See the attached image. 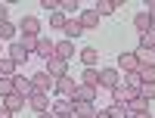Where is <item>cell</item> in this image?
Here are the masks:
<instances>
[{
	"instance_id": "obj_1",
	"label": "cell",
	"mask_w": 155,
	"mask_h": 118,
	"mask_svg": "<svg viewBox=\"0 0 155 118\" xmlns=\"http://www.w3.org/2000/svg\"><path fill=\"white\" fill-rule=\"evenodd\" d=\"M74 90H78V81H74L71 75L56 78V84H53V93L56 96H65V99H74Z\"/></svg>"
},
{
	"instance_id": "obj_2",
	"label": "cell",
	"mask_w": 155,
	"mask_h": 118,
	"mask_svg": "<svg viewBox=\"0 0 155 118\" xmlns=\"http://www.w3.org/2000/svg\"><path fill=\"white\" fill-rule=\"evenodd\" d=\"M44 72H47L50 78H65V75H68V62H65V59H59V56H50Z\"/></svg>"
},
{
	"instance_id": "obj_3",
	"label": "cell",
	"mask_w": 155,
	"mask_h": 118,
	"mask_svg": "<svg viewBox=\"0 0 155 118\" xmlns=\"http://www.w3.org/2000/svg\"><path fill=\"white\" fill-rule=\"evenodd\" d=\"M118 84H121V72L118 69H99V87L115 90Z\"/></svg>"
},
{
	"instance_id": "obj_4",
	"label": "cell",
	"mask_w": 155,
	"mask_h": 118,
	"mask_svg": "<svg viewBox=\"0 0 155 118\" xmlns=\"http://www.w3.org/2000/svg\"><path fill=\"white\" fill-rule=\"evenodd\" d=\"M118 72H124V75H137V72H140V59H137V53H121V56H118Z\"/></svg>"
},
{
	"instance_id": "obj_5",
	"label": "cell",
	"mask_w": 155,
	"mask_h": 118,
	"mask_svg": "<svg viewBox=\"0 0 155 118\" xmlns=\"http://www.w3.org/2000/svg\"><path fill=\"white\" fill-rule=\"evenodd\" d=\"M31 84H34L37 93H50V90H53V84H56V78H50L47 72H34V75H31Z\"/></svg>"
},
{
	"instance_id": "obj_6",
	"label": "cell",
	"mask_w": 155,
	"mask_h": 118,
	"mask_svg": "<svg viewBox=\"0 0 155 118\" xmlns=\"http://www.w3.org/2000/svg\"><path fill=\"white\" fill-rule=\"evenodd\" d=\"M134 96H140V90H134V87H127L124 81H121L118 87L112 90V103H124V106H127V103H130Z\"/></svg>"
},
{
	"instance_id": "obj_7",
	"label": "cell",
	"mask_w": 155,
	"mask_h": 118,
	"mask_svg": "<svg viewBox=\"0 0 155 118\" xmlns=\"http://www.w3.org/2000/svg\"><path fill=\"white\" fill-rule=\"evenodd\" d=\"M19 31L22 34H31V37H41V19H37V16H22Z\"/></svg>"
},
{
	"instance_id": "obj_8",
	"label": "cell",
	"mask_w": 155,
	"mask_h": 118,
	"mask_svg": "<svg viewBox=\"0 0 155 118\" xmlns=\"http://www.w3.org/2000/svg\"><path fill=\"white\" fill-rule=\"evenodd\" d=\"M28 106H31L37 115H41V112H50V93H37V90H34V93L28 96Z\"/></svg>"
},
{
	"instance_id": "obj_9",
	"label": "cell",
	"mask_w": 155,
	"mask_h": 118,
	"mask_svg": "<svg viewBox=\"0 0 155 118\" xmlns=\"http://www.w3.org/2000/svg\"><path fill=\"white\" fill-rule=\"evenodd\" d=\"M134 28L140 31V34H146V31H155V22H152V16L143 9V12H137L134 16Z\"/></svg>"
},
{
	"instance_id": "obj_10",
	"label": "cell",
	"mask_w": 155,
	"mask_h": 118,
	"mask_svg": "<svg viewBox=\"0 0 155 118\" xmlns=\"http://www.w3.org/2000/svg\"><path fill=\"white\" fill-rule=\"evenodd\" d=\"M6 56H9L12 62H16V65H25V62H28V56H31V53H28V50H25V47H22V44L16 41V44H9Z\"/></svg>"
},
{
	"instance_id": "obj_11",
	"label": "cell",
	"mask_w": 155,
	"mask_h": 118,
	"mask_svg": "<svg viewBox=\"0 0 155 118\" xmlns=\"http://www.w3.org/2000/svg\"><path fill=\"white\" fill-rule=\"evenodd\" d=\"M50 112H53V115H74V99L59 96L56 103H50Z\"/></svg>"
},
{
	"instance_id": "obj_12",
	"label": "cell",
	"mask_w": 155,
	"mask_h": 118,
	"mask_svg": "<svg viewBox=\"0 0 155 118\" xmlns=\"http://www.w3.org/2000/svg\"><path fill=\"white\" fill-rule=\"evenodd\" d=\"M34 53L37 56H44V59H50V56H56V44L53 41H50V37H37V50H34Z\"/></svg>"
},
{
	"instance_id": "obj_13",
	"label": "cell",
	"mask_w": 155,
	"mask_h": 118,
	"mask_svg": "<svg viewBox=\"0 0 155 118\" xmlns=\"http://www.w3.org/2000/svg\"><path fill=\"white\" fill-rule=\"evenodd\" d=\"M78 22H81V28L87 31V28H96L99 25V16H96V9H81L78 12Z\"/></svg>"
},
{
	"instance_id": "obj_14",
	"label": "cell",
	"mask_w": 155,
	"mask_h": 118,
	"mask_svg": "<svg viewBox=\"0 0 155 118\" xmlns=\"http://www.w3.org/2000/svg\"><path fill=\"white\" fill-rule=\"evenodd\" d=\"M96 93H99L96 87H84V84H78V90H74V103H96Z\"/></svg>"
},
{
	"instance_id": "obj_15",
	"label": "cell",
	"mask_w": 155,
	"mask_h": 118,
	"mask_svg": "<svg viewBox=\"0 0 155 118\" xmlns=\"http://www.w3.org/2000/svg\"><path fill=\"white\" fill-rule=\"evenodd\" d=\"M0 103H3V106H6L12 115H16V112H22L25 106H28V99H25V96H19V93H9L6 99H0Z\"/></svg>"
},
{
	"instance_id": "obj_16",
	"label": "cell",
	"mask_w": 155,
	"mask_h": 118,
	"mask_svg": "<svg viewBox=\"0 0 155 118\" xmlns=\"http://www.w3.org/2000/svg\"><path fill=\"white\" fill-rule=\"evenodd\" d=\"M78 56H81L84 69H96V62H99V53H96V47H84Z\"/></svg>"
},
{
	"instance_id": "obj_17",
	"label": "cell",
	"mask_w": 155,
	"mask_h": 118,
	"mask_svg": "<svg viewBox=\"0 0 155 118\" xmlns=\"http://www.w3.org/2000/svg\"><path fill=\"white\" fill-rule=\"evenodd\" d=\"M78 84H84V87H96V90H99V69H84Z\"/></svg>"
},
{
	"instance_id": "obj_18",
	"label": "cell",
	"mask_w": 155,
	"mask_h": 118,
	"mask_svg": "<svg viewBox=\"0 0 155 118\" xmlns=\"http://www.w3.org/2000/svg\"><path fill=\"white\" fill-rule=\"evenodd\" d=\"M16 93H19V96H25V99H28V96L34 93L31 78H22V75H16Z\"/></svg>"
},
{
	"instance_id": "obj_19",
	"label": "cell",
	"mask_w": 155,
	"mask_h": 118,
	"mask_svg": "<svg viewBox=\"0 0 155 118\" xmlns=\"http://www.w3.org/2000/svg\"><path fill=\"white\" fill-rule=\"evenodd\" d=\"M74 118H96V103H74Z\"/></svg>"
},
{
	"instance_id": "obj_20",
	"label": "cell",
	"mask_w": 155,
	"mask_h": 118,
	"mask_svg": "<svg viewBox=\"0 0 155 118\" xmlns=\"http://www.w3.org/2000/svg\"><path fill=\"white\" fill-rule=\"evenodd\" d=\"M62 31H65V41H78V37L84 34V28H81V22H78V19H68Z\"/></svg>"
},
{
	"instance_id": "obj_21",
	"label": "cell",
	"mask_w": 155,
	"mask_h": 118,
	"mask_svg": "<svg viewBox=\"0 0 155 118\" xmlns=\"http://www.w3.org/2000/svg\"><path fill=\"white\" fill-rule=\"evenodd\" d=\"M118 3H121V0H99V3H96L93 9H96V16L102 19V16H112V12L118 9Z\"/></svg>"
},
{
	"instance_id": "obj_22",
	"label": "cell",
	"mask_w": 155,
	"mask_h": 118,
	"mask_svg": "<svg viewBox=\"0 0 155 118\" xmlns=\"http://www.w3.org/2000/svg\"><path fill=\"white\" fill-rule=\"evenodd\" d=\"M56 56L68 62V59L74 56V41H59V44H56Z\"/></svg>"
},
{
	"instance_id": "obj_23",
	"label": "cell",
	"mask_w": 155,
	"mask_h": 118,
	"mask_svg": "<svg viewBox=\"0 0 155 118\" xmlns=\"http://www.w3.org/2000/svg\"><path fill=\"white\" fill-rule=\"evenodd\" d=\"M9 93H16V75H12V78L0 75V99H6Z\"/></svg>"
},
{
	"instance_id": "obj_24",
	"label": "cell",
	"mask_w": 155,
	"mask_h": 118,
	"mask_svg": "<svg viewBox=\"0 0 155 118\" xmlns=\"http://www.w3.org/2000/svg\"><path fill=\"white\" fill-rule=\"evenodd\" d=\"M16 69H19V65L12 62V59H9L6 53L0 56V75H3V78H12V75H16Z\"/></svg>"
},
{
	"instance_id": "obj_25",
	"label": "cell",
	"mask_w": 155,
	"mask_h": 118,
	"mask_svg": "<svg viewBox=\"0 0 155 118\" xmlns=\"http://www.w3.org/2000/svg\"><path fill=\"white\" fill-rule=\"evenodd\" d=\"M127 112H130V115H140V112H149V103H146L143 96H134L130 103H127Z\"/></svg>"
},
{
	"instance_id": "obj_26",
	"label": "cell",
	"mask_w": 155,
	"mask_h": 118,
	"mask_svg": "<svg viewBox=\"0 0 155 118\" xmlns=\"http://www.w3.org/2000/svg\"><path fill=\"white\" fill-rule=\"evenodd\" d=\"M137 53V59H140V65H149V69H155V50H134Z\"/></svg>"
},
{
	"instance_id": "obj_27",
	"label": "cell",
	"mask_w": 155,
	"mask_h": 118,
	"mask_svg": "<svg viewBox=\"0 0 155 118\" xmlns=\"http://www.w3.org/2000/svg\"><path fill=\"white\" fill-rule=\"evenodd\" d=\"M59 12H65V19H74V12H81V9H78V0H62Z\"/></svg>"
},
{
	"instance_id": "obj_28",
	"label": "cell",
	"mask_w": 155,
	"mask_h": 118,
	"mask_svg": "<svg viewBox=\"0 0 155 118\" xmlns=\"http://www.w3.org/2000/svg\"><path fill=\"white\" fill-rule=\"evenodd\" d=\"M109 115H112V118H130V112H127L124 103H112V106H109Z\"/></svg>"
},
{
	"instance_id": "obj_29",
	"label": "cell",
	"mask_w": 155,
	"mask_h": 118,
	"mask_svg": "<svg viewBox=\"0 0 155 118\" xmlns=\"http://www.w3.org/2000/svg\"><path fill=\"white\" fill-rule=\"evenodd\" d=\"M16 25H12V22H3V25H0V41H12V37H16Z\"/></svg>"
},
{
	"instance_id": "obj_30",
	"label": "cell",
	"mask_w": 155,
	"mask_h": 118,
	"mask_svg": "<svg viewBox=\"0 0 155 118\" xmlns=\"http://www.w3.org/2000/svg\"><path fill=\"white\" fill-rule=\"evenodd\" d=\"M152 47H155V31L140 34V50H152Z\"/></svg>"
},
{
	"instance_id": "obj_31",
	"label": "cell",
	"mask_w": 155,
	"mask_h": 118,
	"mask_svg": "<svg viewBox=\"0 0 155 118\" xmlns=\"http://www.w3.org/2000/svg\"><path fill=\"white\" fill-rule=\"evenodd\" d=\"M140 96H143L146 103L155 99V84H140Z\"/></svg>"
},
{
	"instance_id": "obj_32",
	"label": "cell",
	"mask_w": 155,
	"mask_h": 118,
	"mask_svg": "<svg viewBox=\"0 0 155 118\" xmlns=\"http://www.w3.org/2000/svg\"><path fill=\"white\" fill-rule=\"evenodd\" d=\"M65 12H50V25H53V28H65Z\"/></svg>"
},
{
	"instance_id": "obj_33",
	"label": "cell",
	"mask_w": 155,
	"mask_h": 118,
	"mask_svg": "<svg viewBox=\"0 0 155 118\" xmlns=\"http://www.w3.org/2000/svg\"><path fill=\"white\" fill-rule=\"evenodd\" d=\"M25 50H28V53H34V50H37V37H31V34H22V41H19Z\"/></svg>"
},
{
	"instance_id": "obj_34",
	"label": "cell",
	"mask_w": 155,
	"mask_h": 118,
	"mask_svg": "<svg viewBox=\"0 0 155 118\" xmlns=\"http://www.w3.org/2000/svg\"><path fill=\"white\" fill-rule=\"evenodd\" d=\"M59 3H62V0H41V6L47 12H59Z\"/></svg>"
},
{
	"instance_id": "obj_35",
	"label": "cell",
	"mask_w": 155,
	"mask_h": 118,
	"mask_svg": "<svg viewBox=\"0 0 155 118\" xmlns=\"http://www.w3.org/2000/svg\"><path fill=\"white\" fill-rule=\"evenodd\" d=\"M9 22V3H0V25Z\"/></svg>"
},
{
	"instance_id": "obj_36",
	"label": "cell",
	"mask_w": 155,
	"mask_h": 118,
	"mask_svg": "<svg viewBox=\"0 0 155 118\" xmlns=\"http://www.w3.org/2000/svg\"><path fill=\"white\" fill-rule=\"evenodd\" d=\"M0 118H12V112H9V109L3 106V103H0Z\"/></svg>"
},
{
	"instance_id": "obj_37",
	"label": "cell",
	"mask_w": 155,
	"mask_h": 118,
	"mask_svg": "<svg viewBox=\"0 0 155 118\" xmlns=\"http://www.w3.org/2000/svg\"><path fill=\"white\" fill-rule=\"evenodd\" d=\"M146 12L152 16V22H155V0H149V9H146Z\"/></svg>"
},
{
	"instance_id": "obj_38",
	"label": "cell",
	"mask_w": 155,
	"mask_h": 118,
	"mask_svg": "<svg viewBox=\"0 0 155 118\" xmlns=\"http://www.w3.org/2000/svg\"><path fill=\"white\" fill-rule=\"evenodd\" d=\"M96 118H112V115H109V109H96Z\"/></svg>"
},
{
	"instance_id": "obj_39",
	"label": "cell",
	"mask_w": 155,
	"mask_h": 118,
	"mask_svg": "<svg viewBox=\"0 0 155 118\" xmlns=\"http://www.w3.org/2000/svg\"><path fill=\"white\" fill-rule=\"evenodd\" d=\"M37 118H56L53 112H41V115H37Z\"/></svg>"
},
{
	"instance_id": "obj_40",
	"label": "cell",
	"mask_w": 155,
	"mask_h": 118,
	"mask_svg": "<svg viewBox=\"0 0 155 118\" xmlns=\"http://www.w3.org/2000/svg\"><path fill=\"white\" fill-rule=\"evenodd\" d=\"M130 118H152L149 112H140V115H130Z\"/></svg>"
},
{
	"instance_id": "obj_41",
	"label": "cell",
	"mask_w": 155,
	"mask_h": 118,
	"mask_svg": "<svg viewBox=\"0 0 155 118\" xmlns=\"http://www.w3.org/2000/svg\"><path fill=\"white\" fill-rule=\"evenodd\" d=\"M56 118H74V115H56Z\"/></svg>"
},
{
	"instance_id": "obj_42",
	"label": "cell",
	"mask_w": 155,
	"mask_h": 118,
	"mask_svg": "<svg viewBox=\"0 0 155 118\" xmlns=\"http://www.w3.org/2000/svg\"><path fill=\"white\" fill-rule=\"evenodd\" d=\"M0 56H3V50H0Z\"/></svg>"
}]
</instances>
